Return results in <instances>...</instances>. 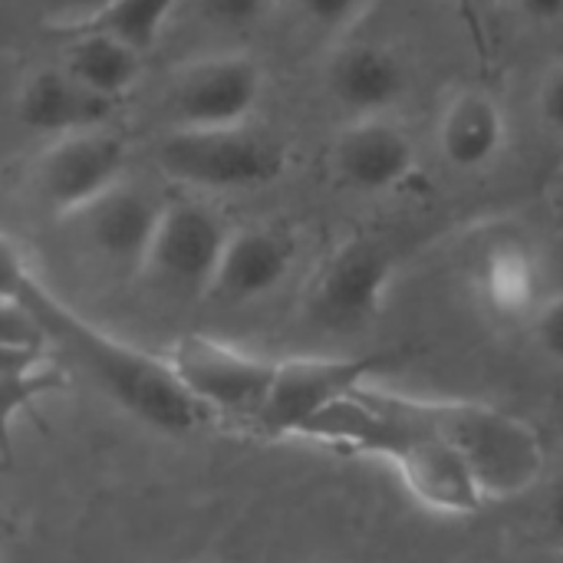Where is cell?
Segmentation results:
<instances>
[{"mask_svg":"<svg viewBox=\"0 0 563 563\" xmlns=\"http://www.w3.org/2000/svg\"><path fill=\"white\" fill-rule=\"evenodd\" d=\"M3 297L36 323L46 346L66 353L125 416L165 435H188L205 422V409L185 389L168 356L139 350L69 310L10 244L3 247Z\"/></svg>","mask_w":563,"mask_h":563,"instance_id":"obj_1","label":"cell"},{"mask_svg":"<svg viewBox=\"0 0 563 563\" xmlns=\"http://www.w3.org/2000/svg\"><path fill=\"white\" fill-rule=\"evenodd\" d=\"M435 432L468 462L488 505L528 495L548 468L538 429L492 402L426 399Z\"/></svg>","mask_w":563,"mask_h":563,"instance_id":"obj_2","label":"cell"},{"mask_svg":"<svg viewBox=\"0 0 563 563\" xmlns=\"http://www.w3.org/2000/svg\"><path fill=\"white\" fill-rule=\"evenodd\" d=\"M155 165L188 188L247 191L284 175L287 148L251 125L168 129L155 142Z\"/></svg>","mask_w":563,"mask_h":563,"instance_id":"obj_3","label":"cell"},{"mask_svg":"<svg viewBox=\"0 0 563 563\" xmlns=\"http://www.w3.org/2000/svg\"><path fill=\"white\" fill-rule=\"evenodd\" d=\"M389 353H313L280 360L271 399L257 419V429L267 435L307 439V432L336 409L350 393L379 379L389 369Z\"/></svg>","mask_w":563,"mask_h":563,"instance_id":"obj_4","label":"cell"},{"mask_svg":"<svg viewBox=\"0 0 563 563\" xmlns=\"http://www.w3.org/2000/svg\"><path fill=\"white\" fill-rule=\"evenodd\" d=\"M168 360L205 412H221L254 426L271 399L280 366V360L261 356L208 333L178 336Z\"/></svg>","mask_w":563,"mask_h":563,"instance_id":"obj_5","label":"cell"},{"mask_svg":"<svg viewBox=\"0 0 563 563\" xmlns=\"http://www.w3.org/2000/svg\"><path fill=\"white\" fill-rule=\"evenodd\" d=\"M264 92V69L247 53H214L178 66L165 89L172 129L247 125Z\"/></svg>","mask_w":563,"mask_h":563,"instance_id":"obj_6","label":"cell"},{"mask_svg":"<svg viewBox=\"0 0 563 563\" xmlns=\"http://www.w3.org/2000/svg\"><path fill=\"white\" fill-rule=\"evenodd\" d=\"M129 145L109 125L82 129L43 152L36 165V191L43 205L66 221H76L86 208L106 198L112 188L125 181Z\"/></svg>","mask_w":563,"mask_h":563,"instance_id":"obj_7","label":"cell"},{"mask_svg":"<svg viewBox=\"0 0 563 563\" xmlns=\"http://www.w3.org/2000/svg\"><path fill=\"white\" fill-rule=\"evenodd\" d=\"M396 274L393 254L369 238L340 244L310 287V317L327 330H356L369 323L389 294Z\"/></svg>","mask_w":563,"mask_h":563,"instance_id":"obj_8","label":"cell"},{"mask_svg":"<svg viewBox=\"0 0 563 563\" xmlns=\"http://www.w3.org/2000/svg\"><path fill=\"white\" fill-rule=\"evenodd\" d=\"M231 231L234 228H228L205 205L165 201V214H162L145 274H152L158 284L178 294L208 297Z\"/></svg>","mask_w":563,"mask_h":563,"instance_id":"obj_9","label":"cell"},{"mask_svg":"<svg viewBox=\"0 0 563 563\" xmlns=\"http://www.w3.org/2000/svg\"><path fill=\"white\" fill-rule=\"evenodd\" d=\"M330 155L343 185L366 195L393 191L416 172V142L389 115L350 119L336 132Z\"/></svg>","mask_w":563,"mask_h":563,"instance_id":"obj_10","label":"cell"},{"mask_svg":"<svg viewBox=\"0 0 563 563\" xmlns=\"http://www.w3.org/2000/svg\"><path fill=\"white\" fill-rule=\"evenodd\" d=\"M162 214L165 201H158L139 185L122 181L92 208H86L76 221L99 257H106L115 267L145 271Z\"/></svg>","mask_w":563,"mask_h":563,"instance_id":"obj_11","label":"cell"},{"mask_svg":"<svg viewBox=\"0 0 563 563\" xmlns=\"http://www.w3.org/2000/svg\"><path fill=\"white\" fill-rule=\"evenodd\" d=\"M294 257H297V244L290 234L261 224L234 228L221 254L214 284L208 290V300L254 303L284 284V277L294 267Z\"/></svg>","mask_w":563,"mask_h":563,"instance_id":"obj_12","label":"cell"},{"mask_svg":"<svg viewBox=\"0 0 563 563\" xmlns=\"http://www.w3.org/2000/svg\"><path fill=\"white\" fill-rule=\"evenodd\" d=\"M323 82L350 119L389 115L409 89L402 59L379 43H343L323 69Z\"/></svg>","mask_w":563,"mask_h":563,"instance_id":"obj_13","label":"cell"},{"mask_svg":"<svg viewBox=\"0 0 563 563\" xmlns=\"http://www.w3.org/2000/svg\"><path fill=\"white\" fill-rule=\"evenodd\" d=\"M435 142L449 165L459 172H478L505 152L508 112L488 89H459L439 112Z\"/></svg>","mask_w":563,"mask_h":563,"instance_id":"obj_14","label":"cell"},{"mask_svg":"<svg viewBox=\"0 0 563 563\" xmlns=\"http://www.w3.org/2000/svg\"><path fill=\"white\" fill-rule=\"evenodd\" d=\"M112 102L82 89L63 66L33 69L16 92V119L40 135L63 139L82 129L106 125Z\"/></svg>","mask_w":563,"mask_h":563,"instance_id":"obj_15","label":"cell"},{"mask_svg":"<svg viewBox=\"0 0 563 563\" xmlns=\"http://www.w3.org/2000/svg\"><path fill=\"white\" fill-rule=\"evenodd\" d=\"M482 300L508 320L534 317L541 310L544 297V267L538 251L528 241L505 238L492 244L475 271Z\"/></svg>","mask_w":563,"mask_h":563,"instance_id":"obj_16","label":"cell"},{"mask_svg":"<svg viewBox=\"0 0 563 563\" xmlns=\"http://www.w3.org/2000/svg\"><path fill=\"white\" fill-rule=\"evenodd\" d=\"M142 59L145 53H139L135 46L109 36V33H96V30H82V33H69L66 46H63V69L92 96L106 99V102H119L122 96H129L135 89V82L142 79Z\"/></svg>","mask_w":563,"mask_h":563,"instance_id":"obj_17","label":"cell"},{"mask_svg":"<svg viewBox=\"0 0 563 563\" xmlns=\"http://www.w3.org/2000/svg\"><path fill=\"white\" fill-rule=\"evenodd\" d=\"M175 7H178V0H102L69 20H59L53 30H59L66 36L96 30V33H109V36L135 46L139 53H148L158 43V36L165 33Z\"/></svg>","mask_w":563,"mask_h":563,"instance_id":"obj_18","label":"cell"},{"mask_svg":"<svg viewBox=\"0 0 563 563\" xmlns=\"http://www.w3.org/2000/svg\"><path fill=\"white\" fill-rule=\"evenodd\" d=\"M300 13L323 30H350L369 7V0H297Z\"/></svg>","mask_w":563,"mask_h":563,"instance_id":"obj_19","label":"cell"},{"mask_svg":"<svg viewBox=\"0 0 563 563\" xmlns=\"http://www.w3.org/2000/svg\"><path fill=\"white\" fill-rule=\"evenodd\" d=\"M531 327L541 353L554 363H563V290L541 303V310L531 317Z\"/></svg>","mask_w":563,"mask_h":563,"instance_id":"obj_20","label":"cell"},{"mask_svg":"<svg viewBox=\"0 0 563 563\" xmlns=\"http://www.w3.org/2000/svg\"><path fill=\"white\" fill-rule=\"evenodd\" d=\"M538 115L551 132L563 135V59L544 73L538 86Z\"/></svg>","mask_w":563,"mask_h":563,"instance_id":"obj_21","label":"cell"},{"mask_svg":"<svg viewBox=\"0 0 563 563\" xmlns=\"http://www.w3.org/2000/svg\"><path fill=\"white\" fill-rule=\"evenodd\" d=\"M271 0H201L205 13L224 26H244L267 10Z\"/></svg>","mask_w":563,"mask_h":563,"instance_id":"obj_22","label":"cell"},{"mask_svg":"<svg viewBox=\"0 0 563 563\" xmlns=\"http://www.w3.org/2000/svg\"><path fill=\"white\" fill-rule=\"evenodd\" d=\"M544 518H548V531H551V538H554V541L563 548V478L554 485V488H551V495H548Z\"/></svg>","mask_w":563,"mask_h":563,"instance_id":"obj_23","label":"cell"},{"mask_svg":"<svg viewBox=\"0 0 563 563\" xmlns=\"http://www.w3.org/2000/svg\"><path fill=\"white\" fill-rule=\"evenodd\" d=\"M518 3L531 20H541V23H551V20L563 16V0H518Z\"/></svg>","mask_w":563,"mask_h":563,"instance_id":"obj_24","label":"cell"}]
</instances>
